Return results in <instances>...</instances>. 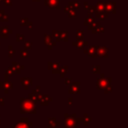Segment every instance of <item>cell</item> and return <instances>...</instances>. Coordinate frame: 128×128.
I'll return each instance as SVG.
<instances>
[{"mask_svg":"<svg viewBox=\"0 0 128 128\" xmlns=\"http://www.w3.org/2000/svg\"><path fill=\"white\" fill-rule=\"evenodd\" d=\"M20 111L21 113H35V104L29 98L20 99Z\"/></svg>","mask_w":128,"mask_h":128,"instance_id":"obj_1","label":"cell"},{"mask_svg":"<svg viewBox=\"0 0 128 128\" xmlns=\"http://www.w3.org/2000/svg\"><path fill=\"white\" fill-rule=\"evenodd\" d=\"M65 123H64V128H75L76 124V114H65Z\"/></svg>","mask_w":128,"mask_h":128,"instance_id":"obj_2","label":"cell"},{"mask_svg":"<svg viewBox=\"0 0 128 128\" xmlns=\"http://www.w3.org/2000/svg\"><path fill=\"white\" fill-rule=\"evenodd\" d=\"M111 83V78L109 77V78H105V76L103 74L101 75L100 78L97 79V89H105V88L107 87V85Z\"/></svg>","mask_w":128,"mask_h":128,"instance_id":"obj_3","label":"cell"},{"mask_svg":"<svg viewBox=\"0 0 128 128\" xmlns=\"http://www.w3.org/2000/svg\"><path fill=\"white\" fill-rule=\"evenodd\" d=\"M12 128H33V124L28 118H22L17 124L12 126Z\"/></svg>","mask_w":128,"mask_h":128,"instance_id":"obj_4","label":"cell"},{"mask_svg":"<svg viewBox=\"0 0 128 128\" xmlns=\"http://www.w3.org/2000/svg\"><path fill=\"white\" fill-rule=\"evenodd\" d=\"M12 88H13V84H12V82L4 81L0 83V89H3L5 93H7L8 91H9V89H12Z\"/></svg>","mask_w":128,"mask_h":128,"instance_id":"obj_5","label":"cell"},{"mask_svg":"<svg viewBox=\"0 0 128 128\" xmlns=\"http://www.w3.org/2000/svg\"><path fill=\"white\" fill-rule=\"evenodd\" d=\"M45 4L49 8H54V9H60V0H45Z\"/></svg>","mask_w":128,"mask_h":128,"instance_id":"obj_6","label":"cell"},{"mask_svg":"<svg viewBox=\"0 0 128 128\" xmlns=\"http://www.w3.org/2000/svg\"><path fill=\"white\" fill-rule=\"evenodd\" d=\"M69 93H75V94H79L80 93V83L78 82H74L73 84H70V88L68 89Z\"/></svg>","mask_w":128,"mask_h":128,"instance_id":"obj_7","label":"cell"},{"mask_svg":"<svg viewBox=\"0 0 128 128\" xmlns=\"http://www.w3.org/2000/svg\"><path fill=\"white\" fill-rule=\"evenodd\" d=\"M20 81H21V84L25 89H28V87L33 85V79H32V78L22 77L21 79H20Z\"/></svg>","mask_w":128,"mask_h":128,"instance_id":"obj_8","label":"cell"},{"mask_svg":"<svg viewBox=\"0 0 128 128\" xmlns=\"http://www.w3.org/2000/svg\"><path fill=\"white\" fill-rule=\"evenodd\" d=\"M97 47H89L88 49L84 50V53L87 54L90 57H97Z\"/></svg>","mask_w":128,"mask_h":128,"instance_id":"obj_9","label":"cell"},{"mask_svg":"<svg viewBox=\"0 0 128 128\" xmlns=\"http://www.w3.org/2000/svg\"><path fill=\"white\" fill-rule=\"evenodd\" d=\"M97 56L107 57L108 56V48L105 47H97Z\"/></svg>","mask_w":128,"mask_h":128,"instance_id":"obj_10","label":"cell"},{"mask_svg":"<svg viewBox=\"0 0 128 128\" xmlns=\"http://www.w3.org/2000/svg\"><path fill=\"white\" fill-rule=\"evenodd\" d=\"M105 11L107 13H115V4L114 3H108V4H105Z\"/></svg>","mask_w":128,"mask_h":128,"instance_id":"obj_11","label":"cell"},{"mask_svg":"<svg viewBox=\"0 0 128 128\" xmlns=\"http://www.w3.org/2000/svg\"><path fill=\"white\" fill-rule=\"evenodd\" d=\"M49 69H52L54 74H57L58 73L59 68H60V62H49Z\"/></svg>","mask_w":128,"mask_h":128,"instance_id":"obj_12","label":"cell"},{"mask_svg":"<svg viewBox=\"0 0 128 128\" xmlns=\"http://www.w3.org/2000/svg\"><path fill=\"white\" fill-rule=\"evenodd\" d=\"M12 68H14V71H15L16 74H20V71L23 70L25 68V67L22 64L19 63V62H12Z\"/></svg>","mask_w":128,"mask_h":128,"instance_id":"obj_13","label":"cell"},{"mask_svg":"<svg viewBox=\"0 0 128 128\" xmlns=\"http://www.w3.org/2000/svg\"><path fill=\"white\" fill-rule=\"evenodd\" d=\"M11 33H12V31L11 29H9L8 28V26H4L1 28V38H7L8 35L11 34Z\"/></svg>","mask_w":128,"mask_h":128,"instance_id":"obj_14","label":"cell"},{"mask_svg":"<svg viewBox=\"0 0 128 128\" xmlns=\"http://www.w3.org/2000/svg\"><path fill=\"white\" fill-rule=\"evenodd\" d=\"M15 74V71H14V68L12 67H10L8 68L7 69L5 70V74H4V81H8V78L12 76Z\"/></svg>","mask_w":128,"mask_h":128,"instance_id":"obj_15","label":"cell"},{"mask_svg":"<svg viewBox=\"0 0 128 128\" xmlns=\"http://www.w3.org/2000/svg\"><path fill=\"white\" fill-rule=\"evenodd\" d=\"M50 101H52V98L48 97V96H41V99H40V102H41V105H45V106H47L48 105V103Z\"/></svg>","mask_w":128,"mask_h":128,"instance_id":"obj_16","label":"cell"},{"mask_svg":"<svg viewBox=\"0 0 128 128\" xmlns=\"http://www.w3.org/2000/svg\"><path fill=\"white\" fill-rule=\"evenodd\" d=\"M73 45L75 47H76L77 48H84V47L88 46V42L84 41H76L75 42H73Z\"/></svg>","mask_w":128,"mask_h":128,"instance_id":"obj_17","label":"cell"},{"mask_svg":"<svg viewBox=\"0 0 128 128\" xmlns=\"http://www.w3.org/2000/svg\"><path fill=\"white\" fill-rule=\"evenodd\" d=\"M48 121H49V127L48 128H55L57 126L60 125V123L56 121V118H49Z\"/></svg>","mask_w":128,"mask_h":128,"instance_id":"obj_18","label":"cell"},{"mask_svg":"<svg viewBox=\"0 0 128 128\" xmlns=\"http://www.w3.org/2000/svg\"><path fill=\"white\" fill-rule=\"evenodd\" d=\"M96 12V16H97V18H98V19H100L101 20H105L107 17H108V13H107L106 12H99V11H97Z\"/></svg>","mask_w":128,"mask_h":128,"instance_id":"obj_19","label":"cell"},{"mask_svg":"<svg viewBox=\"0 0 128 128\" xmlns=\"http://www.w3.org/2000/svg\"><path fill=\"white\" fill-rule=\"evenodd\" d=\"M68 66H62L59 68L58 73H60L61 77H64V75H66L67 72H68Z\"/></svg>","mask_w":128,"mask_h":128,"instance_id":"obj_20","label":"cell"},{"mask_svg":"<svg viewBox=\"0 0 128 128\" xmlns=\"http://www.w3.org/2000/svg\"><path fill=\"white\" fill-rule=\"evenodd\" d=\"M59 37H60L61 41H68V32H60V33H59Z\"/></svg>","mask_w":128,"mask_h":128,"instance_id":"obj_21","label":"cell"},{"mask_svg":"<svg viewBox=\"0 0 128 128\" xmlns=\"http://www.w3.org/2000/svg\"><path fill=\"white\" fill-rule=\"evenodd\" d=\"M93 23H95V19H94V18H92L90 15H89V17H88L87 19L85 20V22H84V25H88V26H89V25H92Z\"/></svg>","mask_w":128,"mask_h":128,"instance_id":"obj_22","label":"cell"},{"mask_svg":"<svg viewBox=\"0 0 128 128\" xmlns=\"http://www.w3.org/2000/svg\"><path fill=\"white\" fill-rule=\"evenodd\" d=\"M53 42V39L52 36L49 34H45V43L47 46H49V45H52Z\"/></svg>","mask_w":128,"mask_h":128,"instance_id":"obj_23","label":"cell"},{"mask_svg":"<svg viewBox=\"0 0 128 128\" xmlns=\"http://www.w3.org/2000/svg\"><path fill=\"white\" fill-rule=\"evenodd\" d=\"M20 25H31L32 22H30L27 18H25V19H21V20H20Z\"/></svg>","mask_w":128,"mask_h":128,"instance_id":"obj_24","label":"cell"},{"mask_svg":"<svg viewBox=\"0 0 128 128\" xmlns=\"http://www.w3.org/2000/svg\"><path fill=\"white\" fill-rule=\"evenodd\" d=\"M84 40V32L78 30L76 32V41H83Z\"/></svg>","mask_w":128,"mask_h":128,"instance_id":"obj_25","label":"cell"},{"mask_svg":"<svg viewBox=\"0 0 128 128\" xmlns=\"http://www.w3.org/2000/svg\"><path fill=\"white\" fill-rule=\"evenodd\" d=\"M96 8H97V11H99V12H105V4L102 2L97 3Z\"/></svg>","mask_w":128,"mask_h":128,"instance_id":"obj_26","label":"cell"},{"mask_svg":"<svg viewBox=\"0 0 128 128\" xmlns=\"http://www.w3.org/2000/svg\"><path fill=\"white\" fill-rule=\"evenodd\" d=\"M28 55H29V52L27 50H25H25H23V49L20 50V57L21 58H27Z\"/></svg>","mask_w":128,"mask_h":128,"instance_id":"obj_27","label":"cell"},{"mask_svg":"<svg viewBox=\"0 0 128 128\" xmlns=\"http://www.w3.org/2000/svg\"><path fill=\"white\" fill-rule=\"evenodd\" d=\"M33 47V42H30V41H26L25 43V49L27 51H29L30 49H32Z\"/></svg>","mask_w":128,"mask_h":128,"instance_id":"obj_28","label":"cell"},{"mask_svg":"<svg viewBox=\"0 0 128 128\" xmlns=\"http://www.w3.org/2000/svg\"><path fill=\"white\" fill-rule=\"evenodd\" d=\"M8 50H9V54H8V56L10 57V58H12V57L13 56V54H15V50H14L13 47H12V46L8 47Z\"/></svg>","mask_w":128,"mask_h":128,"instance_id":"obj_29","label":"cell"},{"mask_svg":"<svg viewBox=\"0 0 128 128\" xmlns=\"http://www.w3.org/2000/svg\"><path fill=\"white\" fill-rule=\"evenodd\" d=\"M68 5H69L72 9H73V8H75V9H79L80 8V4L79 3H76V2H72V3L70 2Z\"/></svg>","mask_w":128,"mask_h":128,"instance_id":"obj_30","label":"cell"},{"mask_svg":"<svg viewBox=\"0 0 128 128\" xmlns=\"http://www.w3.org/2000/svg\"><path fill=\"white\" fill-rule=\"evenodd\" d=\"M24 40H25V36H24L23 34L18 33V34L16 35V41H17L18 42H21V41H23Z\"/></svg>","mask_w":128,"mask_h":128,"instance_id":"obj_31","label":"cell"},{"mask_svg":"<svg viewBox=\"0 0 128 128\" xmlns=\"http://www.w3.org/2000/svg\"><path fill=\"white\" fill-rule=\"evenodd\" d=\"M92 72H93V74H98V73H100V67L99 66L93 67V68H92Z\"/></svg>","mask_w":128,"mask_h":128,"instance_id":"obj_32","label":"cell"},{"mask_svg":"<svg viewBox=\"0 0 128 128\" xmlns=\"http://www.w3.org/2000/svg\"><path fill=\"white\" fill-rule=\"evenodd\" d=\"M86 10L89 12V14H91L92 12H96V7L94 6V7H92V6H88L87 8H86Z\"/></svg>","mask_w":128,"mask_h":128,"instance_id":"obj_33","label":"cell"},{"mask_svg":"<svg viewBox=\"0 0 128 128\" xmlns=\"http://www.w3.org/2000/svg\"><path fill=\"white\" fill-rule=\"evenodd\" d=\"M76 16V12H75L73 9H71V10L68 12V17H69V18H75Z\"/></svg>","mask_w":128,"mask_h":128,"instance_id":"obj_34","label":"cell"},{"mask_svg":"<svg viewBox=\"0 0 128 128\" xmlns=\"http://www.w3.org/2000/svg\"><path fill=\"white\" fill-rule=\"evenodd\" d=\"M0 20H1V22H6L8 20V16L6 15V14H3L2 16H1V18H0Z\"/></svg>","mask_w":128,"mask_h":128,"instance_id":"obj_35","label":"cell"},{"mask_svg":"<svg viewBox=\"0 0 128 128\" xmlns=\"http://www.w3.org/2000/svg\"><path fill=\"white\" fill-rule=\"evenodd\" d=\"M111 90H112V88H111V84L107 85V87L105 89V93H109V92H111Z\"/></svg>","mask_w":128,"mask_h":128,"instance_id":"obj_36","label":"cell"},{"mask_svg":"<svg viewBox=\"0 0 128 128\" xmlns=\"http://www.w3.org/2000/svg\"><path fill=\"white\" fill-rule=\"evenodd\" d=\"M71 84H72L71 78H67V79L65 80V84H67V85H70Z\"/></svg>","mask_w":128,"mask_h":128,"instance_id":"obj_37","label":"cell"},{"mask_svg":"<svg viewBox=\"0 0 128 128\" xmlns=\"http://www.w3.org/2000/svg\"><path fill=\"white\" fill-rule=\"evenodd\" d=\"M4 4L5 5H12V0H4Z\"/></svg>","mask_w":128,"mask_h":128,"instance_id":"obj_38","label":"cell"},{"mask_svg":"<svg viewBox=\"0 0 128 128\" xmlns=\"http://www.w3.org/2000/svg\"><path fill=\"white\" fill-rule=\"evenodd\" d=\"M71 9H72V8H71V7H70V6H69V5H68V6H67V7H66V8H64V12H69V11H70V10H71Z\"/></svg>","mask_w":128,"mask_h":128,"instance_id":"obj_39","label":"cell"},{"mask_svg":"<svg viewBox=\"0 0 128 128\" xmlns=\"http://www.w3.org/2000/svg\"><path fill=\"white\" fill-rule=\"evenodd\" d=\"M68 105H71L72 104H73V99H72L71 97H68Z\"/></svg>","mask_w":128,"mask_h":128,"instance_id":"obj_40","label":"cell"},{"mask_svg":"<svg viewBox=\"0 0 128 128\" xmlns=\"http://www.w3.org/2000/svg\"><path fill=\"white\" fill-rule=\"evenodd\" d=\"M4 97H2V98H1V97H0V105H4Z\"/></svg>","mask_w":128,"mask_h":128,"instance_id":"obj_41","label":"cell"},{"mask_svg":"<svg viewBox=\"0 0 128 128\" xmlns=\"http://www.w3.org/2000/svg\"><path fill=\"white\" fill-rule=\"evenodd\" d=\"M4 12L3 10H2V11H0V18H1V16H2L3 14H4Z\"/></svg>","mask_w":128,"mask_h":128,"instance_id":"obj_42","label":"cell"},{"mask_svg":"<svg viewBox=\"0 0 128 128\" xmlns=\"http://www.w3.org/2000/svg\"><path fill=\"white\" fill-rule=\"evenodd\" d=\"M33 2H39L40 0H33Z\"/></svg>","mask_w":128,"mask_h":128,"instance_id":"obj_43","label":"cell"},{"mask_svg":"<svg viewBox=\"0 0 128 128\" xmlns=\"http://www.w3.org/2000/svg\"><path fill=\"white\" fill-rule=\"evenodd\" d=\"M0 83H1V80H0Z\"/></svg>","mask_w":128,"mask_h":128,"instance_id":"obj_44","label":"cell"},{"mask_svg":"<svg viewBox=\"0 0 128 128\" xmlns=\"http://www.w3.org/2000/svg\"><path fill=\"white\" fill-rule=\"evenodd\" d=\"M0 1H2V0H0Z\"/></svg>","mask_w":128,"mask_h":128,"instance_id":"obj_45","label":"cell"},{"mask_svg":"<svg viewBox=\"0 0 128 128\" xmlns=\"http://www.w3.org/2000/svg\"><path fill=\"white\" fill-rule=\"evenodd\" d=\"M75 128H76V127H75Z\"/></svg>","mask_w":128,"mask_h":128,"instance_id":"obj_46","label":"cell"}]
</instances>
